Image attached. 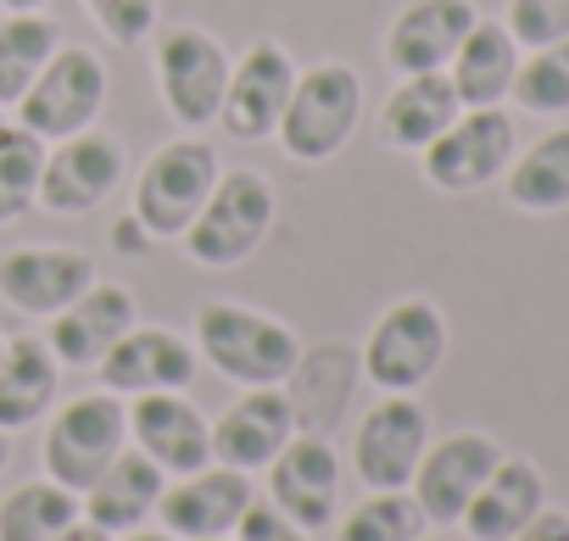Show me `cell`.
Wrapping results in <instances>:
<instances>
[{"label": "cell", "mask_w": 569, "mask_h": 541, "mask_svg": "<svg viewBox=\"0 0 569 541\" xmlns=\"http://www.w3.org/2000/svg\"><path fill=\"white\" fill-rule=\"evenodd\" d=\"M196 358L212 374H223L229 385L251 391V385H284L291 380L302 341L284 319H273L251 302L218 297V302L196 308Z\"/></svg>", "instance_id": "1"}, {"label": "cell", "mask_w": 569, "mask_h": 541, "mask_svg": "<svg viewBox=\"0 0 569 541\" xmlns=\"http://www.w3.org/2000/svg\"><path fill=\"white\" fill-rule=\"evenodd\" d=\"M447 313L430 302V297H397L375 330L363 335V352H358V369L363 380L380 391V397H413L425 391L441 363H447Z\"/></svg>", "instance_id": "2"}, {"label": "cell", "mask_w": 569, "mask_h": 541, "mask_svg": "<svg viewBox=\"0 0 569 541\" xmlns=\"http://www.w3.org/2000/svg\"><path fill=\"white\" fill-rule=\"evenodd\" d=\"M273 218H279L273 184L257 168H223L212 196H207V207L179 234V246H184V257L196 268H240L246 257L262 251Z\"/></svg>", "instance_id": "3"}, {"label": "cell", "mask_w": 569, "mask_h": 541, "mask_svg": "<svg viewBox=\"0 0 569 541\" xmlns=\"http://www.w3.org/2000/svg\"><path fill=\"white\" fill-rule=\"evenodd\" d=\"M363 118V79L347 62H319L308 73H297V90L284 101V118L273 129L279 151L291 162H330L347 151L352 129Z\"/></svg>", "instance_id": "4"}, {"label": "cell", "mask_w": 569, "mask_h": 541, "mask_svg": "<svg viewBox=\"0 0 569 541\" xmlns=\"http://www.w3.org/2000/svg\"><path fill=\"white\" fill-rule=\"evenodd\" d=\"M157 51H151V73H157V96L168 107V118L184 129V134H201L218 123V107H223V90H229V51L212 29L201 23H168L151 34Z\"/></svg>", "instance_id": "5"}, {"label": "cell", "mask_w": 569, "mask_h": 541, "mask_svg": "<svg viewBox=\"0 0 569 541\" xmlns=\"http://www.w3.org/2000/svg\"><path fill=\"white\" fill-rule=\"evenodd\" d=\"M223 162H218V146L212 140H168L146 157V168L134 173V223L146 240H179L196 212L207 207L212 184H218Z\"/></svg>", "instance_id": "6"}, {"label": "cell", "mask_w": 569, "mask_h": 541, "mask_svg": "<svg viewBox=\"0 0 569 541\" xmlns=\"http://www.w3.org/2000/svg\"><path fill=\"white\" fill-rule=\"evenodd\" d=\"M123 447H129V402L112 391H84V397L62 402L46 424V447H40L46 480L84 497Z\"/></svg>", "instance_id": "7"}, {"label": "cell", "mask_w": 569, "mask_h": 541, "mask_svg": "<svg viewBox=\"0 0 569 541\" xmlns=\"http://www.w3.org/2000/svg\"><path fill=\"white\" fill-rule=\"evenodd\" d=\"M107 96H112V73L107 62L90 51V46H57L51 62L40 68V79L29 84V96L12 107L18 123L34 134V140H68V134H84L96 129V118L107 112Z\"/></svg>", "instance_id": "8"}, {"label": "cell", "mask_w": 569, "mask_h": 541, "mask_svg": "<svg viewBox=\"0 0 569 541\" xmlns=\"http://www.w3.org/2000/svg\"><path fill=\"white\" fill-rule=\"evenodd\" d=\"M513 151H519V129L508 107H463L452 129L419 151V168L441 196H475L486 184H502Z\"/></svg>", "instance_id": "9"}, {"label": "cell", "mask_w": 569, "mask_h": 541, "mask_svg": "<svg viewBox=\"0 0 569 541\" xmlns=\"http://www.w3.org/2000/svg\"><path fill=\"white\" fill-rule=\"evenodd\" d=\"M430 441V408L419 397H380L352 430V474L369 491H408Z\"/></svg>", "instance_id": "10"}, {"label": "cell", "mask_w": 569, "mask_h": 541, "mask_svg": "<svg viewBox=\"0 0 569 541\" xmlns=\"http://www.w3.org/2000/svg\"><path fill=\"white\" fill-rule=\"evenodd\" d=\"M123 173H129V157H123L118 134H107V129L51 140L46 168H40V207L51 218H84L107 196H118Z\"/></svg>", "instance_id": "11"}, {"label": "cell", "mask_w": 569, "mask_h": 541, "mask_svg": "<svg viewBox=\"0 0 569 541\" xmlns=\"http://www.w3.org/2000/svg\"><path fill=\"white\" fill-rule=\"evenodd\" d=\"M497 458H502V447L486 430H452V435L430 441L425 458H419V469H413V485H408L413 502H419V513H425V524L458 530L463 508L475 502V491L486 485V474L497 469Z\"/></svg>", "instance_id": "12"}, {"label": "cell", "mask_w": 569, "mask_h": 541, "mask_svg": "<svg viewBox=\"0 0 569 541\" xmlns=\"http://www.w3.org/2000/svg\"><path fill=\"white\" fill-rule=\"evenodd\" d=\"M262 474H268V502L284 519H297L308 535L336 524L347 469H341V452L330 435H291Z\"/></svg>", "instance_id": "13"}, {"label": "cell", "mask_w": 569, "mask_h": 541, "mask_svg": "<svg viewBox=\"0 0 569 541\" xmlns=\"http://www.w3.org/2000/svg\"><path fill=\"white\" fill-rule=\"evenodd\" d=\"M297 62L279 40H257L234 68H229V90H223V107H218V129L229 140H273L279 118H284V101L297 90Z\"/></svg>", "instance_id": "14"}, {"label": "cell", "mask_w": 569, "mask_h": 541, "mask_svg": "<svg viewBox=\"0 0 569 541\" xmlns=\"http://www.w3.org/2000/svg\"><path fill=\"white\" fill-rule=\"evenodd\" d=\"M96 285V262L79 246H12L0 257V302L23 319H57Z\"/></svg>", "instance_id": "15"}, {"label": "cell", "mask_w": 569, "mask_h": 541, "mask_svg": "<svg viewBox=\"0 0 569 541\" xmlns=\"http://www.w3.org/2000/svg\"><path fill=\"white\" fill-rule=\"evenodd\" d=\"M129 447H140L168 480L212 463V424L184 391L129 397Z\"/></svg>", "instance_id": "16"}, {"label": "cell", "mask_w": 569, "mask_h": 541, "mask_svg": "<svg viewBox=\"0 0 569 541\" xmlns=\"http://www.w3.org/2000/svg\"><path fill=\"white\" fill-rule=\"evenodd\" d=\"M201 374L196 341H184L179 330H157V324H134L101 363L96 380L112 397H151V391H190V380Z\"/></svg>", "instance_id": "17"}, {"label": "cell", "mask_w": 569, "mask_h": 541, "mask_svg": "<svg viewBox=\"0 0 569 541\" xmlns=\"http://www.w3.org/2000/svg\"><path fill=\"white\" fill-rule=\"evenodd\" d=\"M251 497H257L251 474L207 463L196 474L168 480V491L157 502V519H162V530L173 541H212V535H234V524L251 508Z\"/></svg>", "instance_id": "18"}, {"label": "cell", "mask_w": 569, "mask_h": 541, "mask_svg": "<svg viewBox=\"0 0 569 541\" xmlns=\"http://www.w3.org/2000/svg\"><path fill=\"white\" fill-rule=\"evenodd\" d=\"M291 435H297V419H291L284 391L279 385H251V391H240L218 413V424H212V463L240 469V474H262Z\"/></svg>", "instance_id": "19"}, {"label": "cell", "mask_w": 569, "mask_h": 541, "mask_svg": "<svg viewBox=\"0 0 569 541\" xmlns=\"http://www.w3.org/2000/svg\"><path fill=\"white\" fill-rule=\"evenodd\" d=\"M140 324V302L129 285H112V280H96L73 308H62L46 330V347L57 352L62 369H96L129 330Z\"/></svg>", "instance_id": "20"}, {"label": "cell", "mask_w": 569, "mask_h": 541, "mask_svg": "<svg viewBox=\"0 0 569 541\" xmlns=\"http://www.w3.org/2000/svg\"><path fill=\"white\" fill-rule=\"evenodd\" d=\"M480 7L475 0H408L386 29V68L397 79L408 73H447L452 51L475 29Z\"/></svg>", "instance_id": "21"}, {"label": "cell", "mask_w": 569, "mask_h": 541, "mask_svg": "<svg viewBox=\"0 0 569 541\" xmlns=\"http://www.w3.org/2000/svg\"><path fill=\"white\" fill-rule=\"evenodd\" d=\"M358 352L341 347V341H325L313 352L297 358L291 380H284V402H291V419H297V435H330L341 419H347V402H352V385H358Z\"/></svg>", "instance_id": "22"}, {"label": "cell", "mask_w": 569, "mask_h": 541, "mask_svg": "<svg viewBox=\"0 0 569 541\" xmlns=\"http://www.w3.org/2000/svg\"><path fill=\"white\" fill-rule=\"evenodd\" d=\"M541 508H547V480H541V469H536L530 458L502 452L497 469L486 474V485L475 491V502L463 508L458 530H463L469 541H513Z\"/></svg>", "instance_id": "23"}, {"label": "cell", "mask_w": 569, "mask_h": 541, "mask_svg": "<svg viewBox=\"0 0 569 541\" xmlns=\"http://www.w3.org/2000/svg\"><path fill=\"white\" fill-rule=\"evenodd\" d=\"M162 491H168V474H162L140 447H123V452L101 469V480L79 497V508H84V519L101 524L107 535H129V530H146V519H157Z\"/></svg>", "instance_id": "24"}, {"label": "cell", "mask_w": 569, "mask_h": 541, "mask_svg": "<svg viewBox=\"0 0 569 541\" xmlns=\"http://www.w3.org/2000/svg\"><path fill=\"white\" fill-rule=\"evenodd\" d=\"M519 62H525V51L508 34V23L502 18H475V29L463 34V46L447 62V79H452L463 107H502L513 96Z\"/></svg>", "instance_id": "25"}, {"label": "cell", "mask_w": 569, "mask_h": 541, "mask_svg": "<svg viewBox=\"0 0 569 541\" xmlns=\"http://www.w3.org/2000/svg\"><path fill=\"white\" fill-rule=\"evenodd\" d=\"M62 363L40 335H12L0 347V430L18 435L57 408Z\"/></svg>", "instance_id": "26"}, {"label": "cell", "mask_w": 569, "mask_h": 541, "mask_svg": "<svg viewBox=\"0 0 569 541\" xmlns=\"http://www.w3.org/2000/svg\"><path fill=\"white\" fill-rule=\"evenodd\" d=\"M458 112H463V101H458L447 73H408V79H397V90L380 107V140L391 151H413L419 157L430 140H441L452 129Z\"/></svg>", "instance_id": "27"}, {"label": "cell", "mask_w": 569, "mask_h": 541, "mask_svg": "<svg viewBox=\"0 0 569 541\" xmlns=\"http://www.w3.org/2000/svg\"><path fill=\"white\" fill-rule=\"evenodd\" d=\"M502 196L513 212H530V218L569 212V123H558L541 140H530L525 151H513V162L502 173Z\"/></svg>", "instance_id": "28"}, {"label": "cell", "mask_w": 569, "mask_h": 541, "mask_svg": "<svg viewBox=\"0 0 569 541\" xmlns=\"http://www.w3.org/2000/svg\"><path fill=\"white\" fill-rule=\"evenodd\" d=\"M62 46V29L51 12H0V107H18L51 51Z\"/></svg>", "instance_id": "29"}, {"label": "cell", "mask_w": 569, "mask_h": 541, "mask_svg": "<svg viewBox=\"0 0 569 541\" xmlns=\"http://www.w3.org/2000/svg\"><path fill=\"white\" fill-rule=\"evenodd\" d=\"M84 508L57 480H29L0 497V541H51L62 524H73Z\"/></svg>", "instance_id": "30"}, {"label": "cell", "mask_w": 569, "mask_h": 541, "mask_svg": "<svg viewBox=\"0 0 569 541\" xmlns=\"http://www.w3.org/2000/svg\"><path fill=\"white\" fill-rule=\"evenodd\" d=\"M40 168L46 140H34L23 123H0V229L40 207Z\"/></svg>", "instance_id": "31"}, {"label": "cell", "mask_w": 569, "mask_h": 541, "mask_svg": "<svg viewBox=\"0 0 569 541\" xmlns=\"http://www.w3.org/2000/svg\"><path fill=\"white\" fill-rule=\"evenodd\" d=\"M508 101L530 118H569V40L525 51Z\"/></svg>", "instance_id": "32"}, {"label": "cell", "mask_w": 569, "mask_h": 541, "mask_svg": "<svg viewBox=\"0 0 569 541\" xmlns=\"http://www.w3.org/2000/svg\"><path fill=\"white\" fill-rule=\"evenodd\" d=\"M430 524L413 502V491H369L336 530V541H419Z\"/></svg>", "instance_id": "33"}, {"label": "cell", "mask_w": 569, "mask_h": 541, "mask_svg": "<svg viewBox=\"0 0 569 541\" xmlns=\"http://www.w3.org/2000/svg\"><path fill=\"white\" fill-rule=\"evenodd\" d=\"M84 12L112 46H146L162 23V0H84Z\"/></svg>", "instance_id": "34"}, {"label": "cell", "mask_w": 569, "mask_h": 541, "mask_svg": "<svg viewBox=\"0 0 569 541\" xmlns=\"http://www.w3.org/2000/svg\"><path fill=\"white\" fill-rule=\"evenodd\" d=\"M502 23L519 40V51L558 46V40H569V0H508Z\"/></svg>", "instance_id": "35"}, {"label": "cell", "mask_w": 569, "mask_h": 541, "mask_svg": "<svg viewBox=\"0 0 569 541\" xmlns=\"http://www.w3.org/2000/svg\"><path fill=\"white\" fill-rule=\"evenodd\" d=\"M234 541H313L297 519H284L268 497H251V508L240 513V524H234Z\"/></svg>", "instance_id": "36"}, {"label": "cell", "mask_w": 569, "mask_h": 541, "mask_svg": "<svg viewBox=\"0 0 569 541\" xmlns=\"http://www.w3.org/2000/svg\"><path fill=\"white\" fill-rule=\"evenodd\" d=\"M513 541H569V513L547 502V508H541V513H536V519L513 535Z\"/></svg>", "instance_id": "37"}, {"label": "cell", "mask_w": 569, "mask_h": 541, "mask_svg": "<svg viewBox=\"0 0 569 541\" xmlns=\"http://www.w3.org/2000/svg\"><path fill=\"white\" fill-rule=\"evenodd\" d=\"M51 541H118V535H107L101 524H90V519L79 513V519H73V524H62V530H57Z\"/></svg>", "instance_id": "38"}, {"label": "cell", "mask_w": 569, "mask_h": 541, "mask_svg": "<svg viewBox=\"0 0 569 541\" xmlns=\"http://www.w3.org/2000/svg\"><path fill=\"white\" fill-rule=\"evenodd\" d=\"M0 7H7V12H46L51 0H0Z\"/></svg>", "instance_id": "39"}, {"label": "cell", "mask_w": 569, "mask_h": 541, "mask_svg": "<svg viewBox=\"0 0 569 541\" xmlns=\"http://www.w3.org/2000/svg\"><path fill=\"white\" fill-rule=\"evenodd\" d=\"M118 541H173L168 530H129V535H118Z\"/></svg>", "instance_id": "40"}, {"label": "cell", "mask_w": 569, "mask_h": 541, "mask_svg": "<svg viewBox=\"0 0 569 541\" xmlns=\"http://www.w3.org/2000/svg\"><path fill=\"white\" fill-rule=\"evenodd\" d=\"M7 463H12V435L0 430V474H7Z\"/></svg>", "instance_id": "41"}, {"label": "cell", "mask_w": 569, "mask_h": 541, "mask_svg": "<svg viewBox=\"0 0 569 541\" xmlns=\"http://www.w3.org/2000/svg\"><path fill=\"white\" fill-rule=\"evenodd\" d=\"M419 541H441V535H430V530H425V535H419Z\"/></svg>", "instance_id": "42"}, {"label": "cell", "mask_w": 569, "mask_h": 541, "mask_svg": "<svg viewBox=\"0 0 569 541\" xmlns=\"http://www.w3.org/2000/svg\"><path fill=\"white\" fill-rule=\"evenodd\" d=\"M212 541H234V535H212Z\"/></svg>", "instance_id": "43"}, {"label": "cell", "mask_w": 569, "mask_h": 541, "mask_svg": "<svg viewBox=\"0 0 569 541\" xmlns=\"http://www.w3.org/2000/svg\"><path fill=\"white\" fill-rule=\"evenodd\" d=\"M0 123H7V107H0Z\"/></svg>", "instance_id": "44"}, {"label": "cell", "mask_w": 569, "mask_h": 541, "mask_svg": "<svg viewBox=\"0 0 569 541\" xmlns=\"http://www.w3.org/2000/svg\"><path fill=\"white\" fill-rule=\"evenodd\" d=\"M0 347H7V335H0Z\"/></svg>", "instance_id": "45"}]
</instances>
